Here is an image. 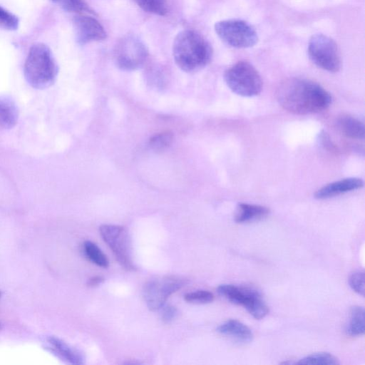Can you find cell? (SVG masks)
Masks as SVG:
<instances>
[{"label": "cell", "mask_w": 365, "mask_h": 365, "mask_svg": "<svg viewBox=\"0 0 365 365\" xmlns=\"http://www.w3.org/2000/svg\"><path fill=\"white\" fill-rule=\"evenodd\" d=\"M277 98L287 111L299 115L326 110L331 103L330 93L319 83L307 79L292 78L282 83Z\"/></svg>", "instance_id": "1"}, {"label": "cell", "mask_w": 365, "mask_h": 365, "mask_svg": "<svg viewBox=\"0 0 365 365\" xmlns=\"http://www.w3.org/2000/svg\"><path fill=\"white\" fill-rule=\"evenodd\" d=\"M212 53L210 43L195 31L183 30L174 39V61L185 72L192 73L205 67L210 62Z\"/></svg>", "instance_id": "2"}, {"label": "cell", "mask_w": 365, "mask_h": 365, "mask_svg": "<svg viewBox=\"0 0 365 365\" xmlns=\"http://www.w3.org/2000/svg\"><path fill=\"white\" fill-rule=\"evenodd\" d=\"M24 76L29 85L43 89L52 85L58 74V66L50 48L45 44H34L26 57Z\"/></svg>", "instance_id": "3"}, {"label": "cell", "mask_w": 365, "mask_h": 365, "mask_svg": "<svg viewBox=\"0 0 365 365\" xmlns=\"http://www.w3.org/2000/svg\"><path fill=\"white\" fill-rule=\"evenodd\" d=\"M226 84L237 95L257 96L262 90V80L257 69L249 62L240 61L227 68L224 74Z\"/></svg>", "instance_id": "4"}, {"label": "cell", "mask_w": 365, "mask_h": 365, "mask_svg": "<svg viewBox=\"0 0 365 365\" xmlns=\"http://www.w3.org/2000/svg\"><path fill=\"white\" fill-rule=\"evenodd\" d=\"M215 31L225 43L234 48H250L258 41L255 28L243 20L227 19L217 21L215 24Z\"/></svg>", "instance_id": "5"}, {"label": "cell", "mask_w": 365, "mask_h": 365, "mask_svg": "<svg viewBox=\"0 0 365 365\" xmlns=\"http://www.w3.org/2000/svg\"><path fill=\"white\" fill-rule=\"evenodd\" d=\"M308 55L317 67L331 73L341 67V58L337 44L330 37L318 34L313 35L308 43Z\"/></svg>", "instance_id": "6"}, {"label": "cell", "mask_w": 365, "mask_h": 365, "mask_svg": "<svg viewBox=\"0 0 365 365\" xmlns=\"http://www.w3.org/2000/svg\"><path fill=\"white\" fill-rule=\"evenodd\" d=\"M217 292L232 303L244 307L256 319H263L269 313L268 306L255 289L234 284H221L217 287Z\"/></svg>", "instance_id": "7"}, {"label": "cell", "mask_w": 365, "mask_h": 365, "mask_svg": "<svg viewBox=\"0 0 365 365\" xmlns=\"http://www.w3.org/2000/svg\"><path fill=\"white\" fill-rule=\"evenodd\" d=\"M99 231L119 264L127 270H133L135 266L127 230L120 225H103L99 227Z\"/></svg>", "instance_id": "8"}, {"label": "cell", "mask_w": 365, "mask_h": 365, "mask_svg": "<svg viewBox=\"0 0 365 365\" xmlns=\"http://www.w3.org/2000/svg\"><path fill=\"white\" fill-rule=\"evenodd\" d=\"M184 279L168 276L148 282L143 287V295L147 307L152 311L160 309L168 298L185 284Z\"/></svg>", "instance_id": "9"}, {"label": "cell", "mask_w": 365, "mask_h": 365, "mask_svg": "<svg viewBox=\"0 0 365 365\" xmlns=\"http://www.w3.org/2000/svg\"><path fill=\"white\" fill-rule=\"evenodd\" d=\"M148 55L146 46L135 36L123 37L118 43L114 51L116 65L125 71L140 68L145 61Z\"/></svg>", "instance_id": "10"}, {"label": "cell", "mask_w": 365, "mask_h": 365, "mask_svg": "<svg viewBox=\"0 0 365 365\" xmlns=\"http://www.w3.org/2000/svg\"><path fill=\"white\" fill-rule=\"evenodd\" d=\"M73 24L76 41L81 45L106 38V32L103 26L91 16H76L73 18Z\"/></svg>", "instance_id": "11"}, {"label": "cell", "mask_w": 365, "mask_h": 365, "mask_svg": "<svg viewBox=\"0 0 365 365\" xmlns=\"http://www.w3.org/2000/svg\"><path fill=\"white\" fill-rule=\"evenodd\" d=\"M363 185L364 182L361 178H344L323 186L315 192L314 197L318 200L328 199L360 189Z\"/></svg>", "instance_id": "12"}, {"label": "cell", "mask_w": 365, "mask_h": 365, "mask_svg": "<svg viewBox=\"0 0 365 365\" xmlns=\"http://www.w3.org/2000/svg\"><path fill=\"white\" fill-rule=\"evenodd\" d=\"M47 349L61 359L72 364H83L81 354L63 340L55 336H50L47 339Z\"/></svg>", "instance_id": "13"}, {"label": "cell", "mask_w": 365, "mask_h": 365, "mask_svg": "<svg viewBox=\"0 0 365 365\" xmlns=\"http://www.w3.org/2000/svg\"><path fill=\"white\" fill-rule=\"evenodd\" d=\"M217 331L243 343L250 342L253 339L251 329L237 319H229L221 324L217 328Z\"/></svg>", "instance_id": "14"}, {"label": "cell", "mask_w": 365, "mask_h": 365, "mask_svg": "<svg viewBox=\"0 0 365 365\" xmlns=\"http://www.w3.org/2000/svg\"><path fill=\"white\" fill-rule=\"evenodd\" d=\"M337 126L341 132L348 138L353 139H364V123L352 115H341L337 120Z\"/></svg>", "instance_id": "15"}, {"label": "cell", "mask_w": 365, "mask_h": 365, "mask_svg": "<svg viewBox=\"0 0 365 365\" xmlns=\"http://www.w3.org/2000/svg\"><path fill=\"white\" fill-rule=\"evenodd\" d=\"M269 213V208L264 206L241 202L237 205L235 220L237 223L248 222L262 219Z\"/></svg>", "instance_id": "16"}, {"label": "cell", "mask_w": 365, "mask_h": 365, "mask_svg": "<svg viewBox=\"0 0 365 365\" xmlns=\"http://www.w3.org/2000/svg\"><path fill=\"white\" fill-rule=\"evenodd\" d=\"M18 111L13 103L0 99V128L9 129L17 123Z\"/></svg>", "instance_id": "17"}, {"label": "cell", "mask_w": 365, "mask_h": 365, "mask_svg": "<svg viewBox=\"0 0 365 365\" xmlns=\"http://www.w3.org/2000/svg\"><path fill=\"white\" fill-rule=\"evenodd\" d=\"M347 333L352 336L364 334V309L360 306H354L350 311V319Z\"/></svg>", "instance_id": "18"}, {"label": "cell", "mask_w": 365, "mask_h": 365, "mask_svg": "<svg viewBox=\"0 0 365 365\" xmlns=\"http://www.w3.org/2000/svg\"><path fill=\"white\" fill-rule=\"evenodd\" d=\"M83 249L85 255L92 263L103 268L108 267L109 261L106 255L95 243L87 240L84 242Z\"/></svg>", "instance_id": "19"}, {"label": "cell", "mask_w": 365, "mask_h": 365, "mask_svg": "<svg viewBox=\"0 0 365 365\" xmlns=\"http://www.w3.org/2000/svg\"><path fill=\"white\" fill-rule=\"evenodd\" d=\"M339 362L334 355L327 352H319L308 355L296 362L297 364L335 365Z\"/></svg>", "instance_id": "20"}, {"label": "cell", "mask_w": 365, "mask_h": 365, "mask_svg": "<svg viewBox=\"0 0 365 365\" xmlns=\"http://www.w3.org/2000/svg\"><path fill=\"white\" fill-rule=\"evenodd\" d=\"M143 11L158 16L168 13L166 0H133Z\"/></svg>", "instance_id": "21"}, {"label": "cell", "mask_w": 365, "mask_h": 365, "mask_svg": "<svg viewBox=\"0 0 365 365\" xmlns=\"http://www.w3.org/2000/svg\"><path fill=\"white\" fill-rule=\"evenodd\" d=\"M61 9L69 12L93 13L88 5L83 0H51Z\"/></svg>", "instance_id": "22"}, {"label": "cell", "mask_w": 365, "mask_h": 365, "mask_svg": "<svg viewBox=\"0 0 365 365\" xmlns=\"http://www.w3.org/2000/svg\"><path fill=\"white\" fill-rule=\"evenodd\" d=\"M173 135L170 131L155 134L150 139V148L155 151H162L168 148L173 142Z\"/></svg>", "instance_id": "23"}, {"label": "cell", "mask_w": 365, "mask_h": 365, "mask_svg": "<svg viewBox=\"0 0 365 365\" xmlns=\"http://www.w3.org/2000/svg\"><path fill=\"white\" fill-rule=\"evenodd\" d=\"M214 295L207 290H196L185 294L186 302L192 304H207L214 300Z\"/></svg>", "instance_id": "24"}, {"label": "cell", "mask_w": 365, "mask_h": 365, "mask_svg": "<svg viewBox=\"0 0 365 365\" xmlns=\"http://www.w3.org/2000/svg\"><path fill=\"white\" fill-rule=\"evenodd\" d=\"M19 21L16 16L0 6V27L14 31L19 27Z\"/></svg>", "instance_id": "25"}, {"label": "cell", "mask_w": 365, "mask_h": 365, "mask_svg": "<svg viewBox=\"0 0 365 365\" xmlns=\"http://www.w3.org/2000/svg\"><path fill=\"white\" fill-rule=\"evenodd\" d=\"M351 288L357 294L364 295V272L357 271L351 274L349 279Z\"/></svg>", "instance_id": "26"}, {"label": "cell", "mask_w": 365, "mask_h": 365, "mask_svg": "<svg viewBox=\"0 0 365 365\" xmlns=\"http://www.w3.org/2000/svg\"><path fill=\"white\" fill-rule=\"evenodd\" d=\"M160 309H162L161 318L165 323H170L176 317L178 312L175 307L163 306Z\"/></svg>", "instance_id": "27"}, {"label": "cell", "mask_w": 365, "mask_h": 365, "mask_svg": "<svg viewBox=\"0 0 365 365\" xmlns=\"http://www.w3.org/2000/svg\"><path fill=\"white\" fill-rule=\"evenodd\" d=\"M104 279L100 276L93 277L89 279L88 282V285L89 287H96L98 284H101L103 282Z\"/></svg>", "instance_id": "28"}, {"label": "cell", "mask_w": 365, "mask_h": 365, "mask_svg": "<svg viewBox=\"0 0 365 365\" xmlns=\"http://www.w3.org/2000/svg\"><path fill=\"white\" fill-rule=\"evenodd\" d=\"M2 328V324L0 323V330Z\"/></svg>", "instance_id": "29"}, {"label": "cell", "mask_w": 365, "mask_h": 365, "mask_svg": "<svg viewBox=\"0 0 365 365\" xmlns=\"http://www.w3.org/2000/svg\"><path fill=\"white\" fill-rule=\"evenodd\" d=\"M0 297H1V292H0Z\"/></svg>", "instance_id": "30"}]
</instances>
